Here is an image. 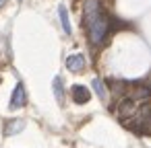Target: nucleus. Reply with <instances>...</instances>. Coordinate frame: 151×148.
Segmentation results:
<instances>
[{"mask_svg":"<svg viewBox=\"0 0 151 148\" xmlns=\"http://www.w3.org/2000/svg\"><path fill=\"white\" fill-rule=\"evenodd\" d=\"M87 37L93 45H99L104 39H106V33H108V17L104 13L95 15L93 19L87 21Z\"/></svg>","mask_w":151,"mask_h":148,"instance_id":"nucleus-1","label":"nucleus"},{"mask_svg":"<svg viewBox=\"0 0 151 148\" xmlns=\"http://www.w3.org/2000/svg\"><path fill=\"white\" fill-rule=\"evenodd\" d=\"M116 111H118L120 119H128V117H134V115H137L139 105H137V101H132L130 97H124V99H120V101H118Z\"/></svg>","mask_w":151,"mask_h":148,"instance_id":"nucleus-2","label":"nucleus"},{"mask_svg":"<svg viewBox=\"0 0 151 148\" xmlns=\"http://www.w3.org/2000/svg\"><path fill=\"white\" fill-rule=\"evenodd\" d=\"M25 103H27V93H25L23 82H19L11 97V109H21V107H25Z\"/></svg>","mask_w":151,"mask_h":148,"instance_id":"nucleus-3","label":"nucleus"},{"mask_svg":"<svg viewBox=\"0 0 151 148\" xmlns=\"http://www.w3.org/2000/svg\"><path fill=\"white\" fill-rule=\"evenodd\" d=\"M70 95H73V101L79 103V105H85V103H89V99H91V93H89V89H87L85 84H73Z\"/></svg>","mask_w":151,"mask_h":148,"instance_id":"nucleus-4","label":"nucleus"},{"mask_svg":"<svg viewBox=\"0 0 151 148\" xmlns=\"http://www.w3.org/2000/svg\"><path fill=\"white\" fill-rule=\"evenodd\" d=\"M66 68L70 72H83V68H85V56H81V54L68 56L66 58Z\"/></svg>","mask_w":151,"mask_h":148,"instance_id":"nucleus-5","label":"nucleus"},{"mask_svg":"<svg viewBox=\"0 0 151 148\" xmlns=\"http://www.w3.org/2000/svg\"><path fill=\"white\" fill-rule=\"evenodd\" d=\"M25 127V119H9L4 123V136H15V134H21Z\"/></svg>","mask_w":151,"mask_h":148,"instance_id":"nucleus-6","label":"nucleus"},{"mask_svg":"<svg viewBox=\"0 0 151 148\" xmlns=\"http://www.w3.org/2000/svg\"><path fill=\"white\" fill-rule=\"evenodd\" d=\"M99 0H87V4H85V21L93 19L95 15H99Z\"/></svg>","mask_w":151,"mask_h":148,"instance_id":"nucleus-7","label":"nucleus"},{"mask_svg":"<svg viewBox=\"0 0 151 148\" xmlns=\"http://www.w3.org/2000/svg\"><path fill=\"white\" fill-rule=\"evenodd\" d=\"M91 86H93V91L97 93V97H99L101 101L108 99V89H106V84H104L101 78H93V80H91Z\"/></svg>","mask_w":151,"mask_h":148,"instance_id":"nucleus-8","label":"nucleus"},{"mask_svg":"<svg viewBox=\"0 0 151 148\" xmlns=\"http://www.w3.org/2000/svg\"><path fill=\"white\" fill-rule=\"evenodd\" d=\"M52 89H54V97H56V101L62 105V103H64V86H62V78H60V76L54 78Z\"/></svg>","mask_w":151,"mask_h":148,"instance_id":"nucleus-9","label":"nucleus"},{"mask_svg":"<svg viewBox=\"0 0 151 148\" xmlns=\"http://www.w3.org/2000/svg\"><path fill=\"white\" fill-rule=\"evenodd\" d=\"M149 97H151V89L149 86H137L132 91V95H130L132 101H147Z\"/></svg>","mask_w":151,"mask_h":148,"instance_id":"nucleus-10","label":"nucleus"},{"mask_svg":"<svg viewBox=\"0 0 151 148\" xmlns=\"http://www.w3.org/2000/svg\"><path fill=\"white\" fill-rule=\"evenodd\" d=\"M58 15H60V23H62L64 33H66V35H70L73 27H70V21H68V11H66V6H58Z\"/></svg>","mask_w":151,"mask_h":148,"instance_id":"nucleus-11","label":"nucleus"},{"mask_svg":"<svg viewBox=\"0 0 151 148\" xmlns=\"http://www.w3.org/2000/svg\"><path fill=\"white\" fill-rule=\"evenodd\" d=\"M6 2H9V0H0V8H2V6H4Z\"/></svg>","mask_w":151,"mask_h":148,"instance_id":"nucleus-12","label":"nucleus"},{"mask_svg":"<svg viewBox=\"0 0 151 148\" xmlns=\"http://www.w3.org/2000/svg\"><path fill=\"white\" fill-rule=\"evenodd\" d=\"M19 2H23V0H19Z\"/></svg>","mask_w":151,"mask_h":148,"instance_id":"nucleus-13","label":"nucleus"}]
</instances>
